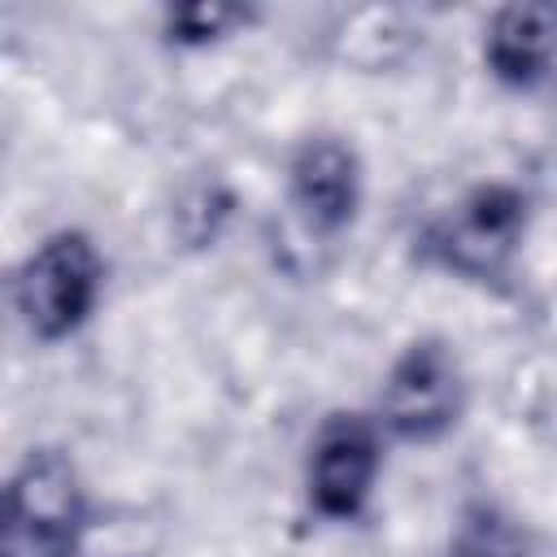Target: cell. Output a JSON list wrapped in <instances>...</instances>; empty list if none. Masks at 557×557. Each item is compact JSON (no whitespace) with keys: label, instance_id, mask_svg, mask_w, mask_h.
<instances>
[{"label":"cell","instance_id":"cell-1","mask_svg":"<svg viewBox=\"0 0 557 557\" xmlns=\"http://www.w3.org/2000/svg\"><path fill=\"white\" fill-rule=\"evenodd\" d=\"M83 527L87 500L70 457L30 453L4 487V557H74Z\"/></svg>","mask_w":557,"mask_h":557},{"label":"cell","instance_id":"cell-2","mask_svg":"<svg viewBox=\"0 0 557 557\" xmlns=\"http://www.w3.org/2000/svg\"><path fill=\"white\" fill-rule=\"evenodd\" d=\"M100 283H104V265L96 244L83 231H57L17 265L13 305L30 335L65 339L96 309Z\"/></svg>","mask_w":557,"mask_h":557},{"label":"cell","instance_id":"cell-3","mask_svg":"<svg viewBox=\"0 0 557 557\" xmlns=\"http://www.w3.org/2000/svg\"><path fill=\"white\" fill-rule=\"evenodd\" d=\"M461 405H466V379H461L457 357L440 339L409 344L387 370V383L379 396L383 426L418 444L453 431L461 418Z\"/></svg>","mask_w":557,"mask_h":557},{"label":"cell","instance_id":"cell-4","mask_svg":"<svg viewBox=\"0 0 557 557\" xmlns=\"http://www.w3.org/2000/svg\"><path fill=\"white\" fill-rule=\"evenodd\" d=\"M522 226H527V200L505 183H487L466 200H457V209H448L431 226L426 248L440 265L466 278H492L509 265Z\"/></svg>","mask_w":557,"mask_h":557},{"label":"cell","instance_id":"cell-5","mask_svg":"<svg viewBox=\"0 0 557 557\" xmlns=\"http://www.w3.org/2000/svg\"><path fill=\"white\" fill-rule=\"evenodd\" d=\"M379 474V426L361 413L322 422L309 457V500L322 518H352Z\"/></svg>","mask_w":557,"mask_h":557},{"label":"cell","instance_id":"cell-6","mask_svg":"<svg viewBox=\"0 0 557 557\" xmlns=\"http://www.w3.org/2000/svg\"><path fill=\"white\" fill-rule=\"evenodd\" d=\"M287 183H292V205L296 213L305 218L309 231H339L352 222L357 205H361V165H357V152L335 139V135H313L296 148L292 157V170H287Z\"/></svg>","mask_w":557,"mask_h":557},{"label":"cell","instance_id":"cell-7","mask_svg":"<svg viewBox=\"0 0 557 557\" xmlns=\"http://www.w3.org/2000/svg\"><path fill=\"white\" fill-rule=\"evenodd\" d=\"M487 65L509 87L540 83L557 61V4H509L487 22Z\"/></svg>","mask_w":557,"mask_h":557},{"label":"cell","instance_id":"cell-8","mask_svg":"<svg viewBox=\"0 0 557 557\" xmlns=\"http://www.w3.org/2000/svg\"><path fill=\"white\" fill-rule=\"evenodd\" d=\"M448 557H531V548L509 513H500L496 505H474L461 518Z\"/></svg>","mask_w":557,"mask_h":557},{"label":"cell","instance_id":"cell-9","mask_svg":"<svg viewBox=\"0 0 557 557\" xmlns=\"http://www.w3.org/2000/svg\"><path fill=\"white\" fill-rule=\"evenodd\" d=\"M248 13L244 9H231V4H183V9H170L165 22H170V35L183 39V44H205V39H218L226 35L231 26H239Z\"/></svg>","mask_w":557,"mask_h":557}]
</instances>
